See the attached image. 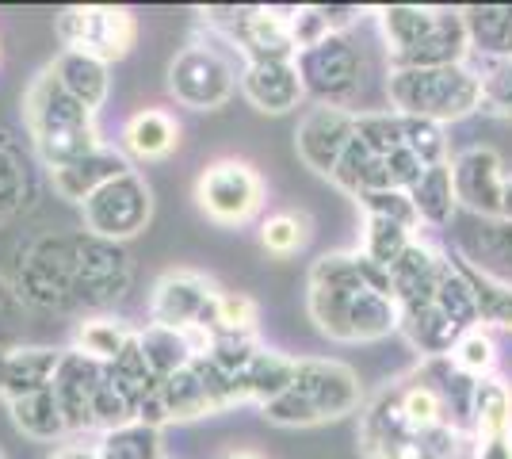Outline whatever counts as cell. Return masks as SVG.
<instances>
[{"instance_id":"obj_1","label":"cell","mask_w":512,"mask_h":459,"mask_svg":"<svg viewBox=\"0 0 512 459\" xmlns=\"http://www.w3.org/2000/svg\"><path fill=\"white\" fill-rule=\"evenodd\" d=\"M306 310L321 337L337 345H375L398 333L402 314L390 268L356 253H325L306 272Z\"/></svg>"},{"instance_id":"obj_2","label":"cell","mask_w":512,"mask_h":459,"mask_svg":"<svg viewBox=\"0 0 512 459\" xmlns=\"http://www.w3.org/2000/svg\"><path fill=\"white\" fill-rule=\"evenodd\" d=\"M363 406L360 375L344 360H321V356H302L295 368V383L260 406L264 421L279 429H310V425H329L341 417L356 414Z\"/></svg>"},{"instance_id":"obj_3","label":"cell","mask_w":512,"mask_h":459,"mask_svg":"<svg viewBox=\"0 0 512 459\" xmlns=\"http://www.w3.org/2000/svg\"><path fill=\"white\" fill-rule=\"evenodd\" d=\"M386 96H390V111L444 127L478 111L482 81H478L474 62L440 69H390Z\"/></svg>"},{"instance_id":"obj_4","label":"cell","mask_w":512,"mask_h":459,"mask_svg":"<svg viewBox=\"0 0 512 459\" xmlns=\"http://www.w3.org/2000/svg\"><path fill=\"white\" fill-rule=\"evenodd\" d=\"M360 452L363 459H451L459 448V433H421L413 429L398 406L394 383H386L371 394V402L360 410Z\"/></svg>"},{"instance_id":"obj_5","label":"cell","mask_w":512,"mask_h":459,"mask_svg":"<svg viewBox=\"0 0 512 459\" xmlns=\"http://www.w3.org/2000/svg\"><path fill=\"white\" fill-rule=\"evenodd\" d=\"M218 295H222V287L214 284L211 276H203L195 268H172L153 284L150 326L188 333L195 356H199L218 333Z\"/></svg>"},{"instance_id":"obj_6","label":"cell","mask_w":512,"mask_h":459,"mask_svg":"<svg viewBox=\"0 0 512 459\" xmlns=\"http://www.w3.org/2000/svg\"><path fill=\"white\" fill-rule=\"evenodd\" d=\"M134 284V261L127 245L104 241L88 230H73V299L77 310L104 314L107 306L123 303Z\"/></svg>"},{"instance_id":"obj_7","label":"cell","mask_w":512,"mask_h":459,"mask_svg":"<svg viewBox=\"0 0 512 459\" xmlns=\"http://www.w3.org/2000/svg\"><path fill=\"white\" fill-rule=\"evenodd\" d=\"M54 35L62 50H81L115 66L138 43V16L115 4H73L54 16Z\"/></svg>"},{"instance_id":"obj_8","label":"cell","mask_w":512,"mask_h":459,"mask_svg":"<svg viewBox=\"0 0 512 459\" xmlns=\"http://www.w3.org/2000/svg\"><path fill=\"white\" fill-rule=\"evenodd\" d=\"M195 207L214 226H249L264 207V180L241 157H218L195 176Z\"/></svg>"},{"instance_id":"obj_9","label":"cell","mask_w":512,"mask_h":459,"mask_svg":"<svg viewBox=\"0 0 512 459\" xmlns=\"http://www.w3.org/2000/svg\"><path fill=\"white\" fill-rule=\"evenodd\" d=\"M302 92L318 100V108H344L363 88V54L352 35H329L310 50L295 54Z\"/></svg>"},{"instance_id":"obj_10","label":"cell","mask_w":512,"mask_h":459,"mask_svg":"<svg viewBox=\"0 0 512 459\" xmlns=\"http://www.w3.org/2000/svg\"><path fill=\"white\" fill-rule=\"evenodd\" d=\"M234 58L222 54L211 43H188L169 62V92L180 108L192 111H218L234 100L237 92Z\"/></svg>"},{"instance_id":"obj_11","label":"cell","mask_w":512,"mask_h":459,"mask_svg":"<svg viewBox=\"0 0 512 459\" xmlns=\"http://www.w3.org/2000/svg\"><path fill=\"white\" fill-rule=\"evenodd\" d=\"M16 291L27 306L39 310H77L73 299V230L39 234L23 249Z\"/></svg>"},{"instance_id":"obj_12","label":"cell","mask_w":512,"mask_h":459,"mask_svg":"<svg viewBox=\"0 0 512 459\" xmlns=\"http://www.w3.org/2000/svg\"><path fill=\"white\" fill-rule=\"evenodd\" d=\"M161 406L169 421H199L245 406V398L234 375H226L211 356L199 352L188 368H180L161 383Z\"/></svg>"},{"instance_id":"obj_13","label":"cell","mask_w":512,"mask_h":459,"mask_svg":"<svg viewBox=\"0 0 512 459\" xmlns=\"http://www.w3.org/2000/svg\"><path fill=\"white\" fill-rule=\"evenodd\" d=\"M153 219V192L146 184V176L138 169H130L127 176L104 184L92 199L81 203V222L88 234L115 245H127L130 238H138Z\"/></svg>"},{"instance_id":"obj_14","label":"cell","mask_w":512,"mask_h":459,"mask_svg":"<svg viewBox=\"0 0 512 459\" xmlns=\"http://www.w3.org/2000/svg\"><path fill=\"white\" fill-rule=\"evenodd\" d=\"M211 27H218L245 62H291L299 50L283 8H207Z\"/></svg>"},{"instance_id":"obj_15","label":"cell","mask_w":512,"mask_h":459,"mask_svg":"<svg viewBox=\"0 0 512 459\" xmlns=\"http://www.w3.org/2000/svg\"><path fill=\"white\" fill-rule=\"evenodd\" d=\"M23 127H27L31 142H39V138H50V134L96 127V111L77 104L62 88V81L50 73V66H43L31 77L27 92H23Z\"/></svg>"},{"instance_id":"obj_16","label":"cell","mask_w":512,"mask_h":459,"mask_svg":"<svg viewBox=\"0 0 512 459\" xmlns=\"http://www.w3.org/2000/svg\"><path fill=\"white\" fill-rule=\"evenodd\" d=\"M451 184L459 207L482 222H501V192H505V165L490 146H470L451 157Z\"/></svg>"},{"instance_id":"obj_17","label":"cell","mask_w":512,"mask_h":459,"mask_svg":"<svg viewBox=\"0 0 512 459\" xmlns=\"http://www.w3.org/2000/svg\"><path fill=\"white\" fill-rule=\"evenodd\" d=\"M356 134V111L344 108H310L295 131V153L310 173L333 180L344 150Z\"/></svg>"},{"instance_id":"obj_18","label":"cell","mask_w":512,"mask_h":459,"mask_svg":"<svg viewBox=\"0 0 512 459\" xmlns=\"http://www.w3.org/2000/svg\"><path fill=\"white\" fill-rule=\"evenodd\" d=\"M100 375H104V364L88 360V356H81L77 349H62V364H58V372H54V387H50V391H54L58 406H62V417H65V425H69V437L96 429V417H92V391H96Z\"/></svg>"},{"instance_id":"obj_19","label":"cell","mask_w":512,"mask_h":459,"mask_svg":"<svg viewBox=\"0 0 512 459\" xmlns=\"http://www.w3.org/2000/svg\"><path fill=\"white\" fill-rule=\"evenodd\" d=\"M237 88L260 115H287L306 100L295 58L291 62H245Z\"/></svg>"},{"instance_id":"obj_20","label":"cell","mask_w":512,"mask_h":459,"mask_svg":"<svg viewBox=\"0 0 512 459\" xmlns=\"http://www.w3.org/2000/svg\"><path fill=\"white\" fill-rule=\"evenodd\" d=\"M127 173H130V161L123 157V150H119V146H100V150L81 157V161L46 173V180H50L54 196L81 207V203L96 196L104 184H111V180H119V176H127Z\"/></svg>"},{"instance_id":"obj_21","label":"cell","mask_w":512,"mask_h":459,"mask_svg":"<svg viewBox=\"0 0 512 459\" xmlns=\"http://www.w3.org/2000/svg\"><path fill=\"white\" fill-rule=\"evenodd\" d=\"M62 364V349L50 345H12L0 364V402H16L27 394H39L54 387V372Z\"/></svg>"},{"instance_id":"obj_22","label":"cell","mask_w":512,"mask_h":459,"mask_svg":"<svg viewBox=\"0 0 512 459\" xmlns=\"http://www.w3.org/2000/svg\"><path fill=\"white\" fill-rule=\"evenodd\" d=\"M444 264H448V253L432 249V245L421 238L413 241L406 253L390 264V291H394V299H398V310L432 303Z\"/></svg>"},{"instance_id":"obj_23","label":"cell","mask_w":512,"mask_h":459,"mask_svg":"<svg viewBox=\"0 0 512 459\" xmlns=\"http://www.w3.org/2000/svg\"><path fill=\"white\" fill-rule=\"evenodd\" d=\"M375 20H379L386 58L394 69L432 35V27L440 23V8L436 4H383V8H375Z\"/></svg>"},{"instance_id":"obj_24","label":"cell","mask_w":512,"mask_h":459,"mask_svg":"<svg viewBox=\"0 0 512 459\" xmlns=\"http://www.w3.org/2000/svg\"><path fill=\"white\" fill-rule=\"evenodd\" d=\"M180 146V123L165 108L134 111L123 131H119V150L127 161H165Z\"/></svg>"},{"instance_id":"obj_25","label":"cell","mask_w":512,"mask_h":459,"mask_svg":"<svg viewBox=\"0 0 512 459\" xmlns=\"http://www.w3.org/2000/svg\"><path fill=\"white\" fill-rule=\"evenodd\" d=\"M50 73L62 81V88L85 104L88 111H100L111 96V66L92 58V54H81V50H58L54 62H50Z\"/></svg>"},{"instance_id":"obj_26","label":"cell","mask_w":512,"mask_h":459,"mask_svg":"<svg viewBox=\"0 0 512 459\" xmlns=\"http://www.w3.org/2000/svg\"><path fill=\"white\" fill-rule=\"evenodd\" d=\"M35 203V165L12 131L0 127V222Z\"/></svg>"},{"instance_id":"obj_27","label":"cell","mask_w":512,"mask_h":459,"mask_svg":"<svg viewBox=\"0 0 512 459\" xmlns=\"http://www.w3.org/2000/svg\"><path fill=\"white\" fill-rule=\"evenodd\" d=\"M463 23L478 62H512V4H470Z\"/></svg>"},{"instance_id":"obj_28","label":"cell","mask_w":512,"mask_h":459,"mask_svg":"<svg viewBox=\"0 0 512 459\" xmlns=\"http://www.w3.org/2000/svg\"><path fill=\"white\" fill-rule=\"evenodd\" d=\"M398 314H402L398 333H402L425 360L448 356V352L455 349V341L463 337V329L455 326L448 314L436 306V299H432V303H421V306H406V310H398Z\"/></svg>"},{"instance_id":"obj_29","label":"cell","mask_w":512,"mask_h":459,"mask_svg":"<svg viewBox=\"0 0 512 459\" xmlns=\"http://www.w3.org/2000/svg\"><path fill=\"white\" fill-rule=\"evenodd\" d=\"M295 368H299V356H283V352L260 345L256 356L249 360V368L237 379V387L245 394V402L268 406L272 398H279V394L295 383Z\"/></svg>"},{"instance_id":"obj_30","label":"cell","mask_w":512,"mask_h":459,"mask_svg":"<svg viewBox=\"0 0 512 459\" xmlns=\"http://www.w3.org/2000/svg\"><path fill=\"white\" fill-rule=\"evenodd\" d=\"M459 257L493 280L512 284V222H482L474 234L463 238Z\"/></svg>"},{"instance_id":"obj_31","label":"cell","mask_w":512,"mask_h":459,"mask_svg":"<svg viewBox=\"0 0 512 459\" xmlns=\"http://www.w3.org/2000/svg\"><path fill=\"white\" fill-rule=\"evenodd\" d=\"M409 199L417 207V219L421 226L432 230H448L455 211H459V199H455V184H451V161L448 165H432L421 173V180L409 188Z\"/></svg>"},{"instance_id":"obj_32","label":"cell","mask_w":512,"mask_h":459,"mask_svg":"<svg viewBox=\"0 0 512 459\" xmlns=\"http://www.w3.org/2000/svg\"><path fill=\"white\" fill-rule=\"evenodd\" d=\"M134 337H138V329H130L127 322H119L111 314H88L73 329V345L69 349H77L81 356L96 360V364H115V356L127 349Z\"/></svg>"},{"instance_id":"obj_33","label":"cell","mask_w":512,"mask_h":459,"mask_svg":"<svg viewBox=\"0 0 512 459\" xmlns=\"http://www.w3.org/2000/svg\"><path fill=\"white\" fill-rule=\"evenodd\" d=\"M470 437H512V387L505 379L490 375L474 383Z\"/></svg>"},{"instance_id":"obj_34","label":"cell","mask_w":512,"mask_h":459,"mask_svg":"<svg viewBox=\"0 0 512 459\" xmlns=\"http://www.w3.org/2000/svg\"><path fill=\"white\" fill-rule=\"evenodd\" d=\"M8 417H12V425L20 429L23 437L43 440V444H54V440L69 437V425H65L62 406H58L54 391H39V394H27V398L8 402Z\"/></svg>"},{"instance_id":"obj_35","label":"cell","mask_w":512,"mask_h":459,"mask_svg":"<svg viewBox=\"0 0 512 459\" xmlns=\"http://www.w3.org/2000/svg\"><path fill=\"white\" fill-rule=\"evenodd\" d=\"M138 345L146 352L157 383H165L169 375H176L180 368H188L195 360V349H192V341H188V333H176V329H165V326L138 329Z\"/></svg>"},{"instance_id":"obj_36","label":"cell","mask_w":512,"mask_h":459,"mask_svg":"<svg viewBox=\"0 0 512 459\" xmlns=\"http://www.w3.org/2000/svg\"><path fill=\"white\" fill-rule=\"evenodd\" d=\"M436 306L448 314L455 326L463 329H478L482 326V314H478V295H474V287H470L467 272H463V264L451 261L444 264V272H440V284H436Z\"/></svg>"},{"instance_id":"obj_37","label":"cell","mask_w":512,"mask_h":459,"mask_svg":"<svg viewBox=\"0 0 512 459\" xmlns=\"http://www.w3.org/2000/svg\"><path fill=\"white\" fill-rule=\"evenodd\" d=\"M314 238V219L299 211V207H287V211H276V215H268V219L260 222V245L279 257V261H287V257H299L302 249L310 245Z\"/></svg>"},{"instance_id":"obj_38","label":"cell","mask_w":512,"mask_h":459,"mask_svg":"<svg viewBox=\"0 0 512 459\" xmlns=\"http://www.w3.org/2000/svg\"><path fill=\"white\" fill-rule=\"evenodd\" d=\"M161 429H153L146 421H127L119 429H107L96 440V456L100 459H165L161 452Z\"/></svg>"},{"instance_id":"obj_39","label":"cell","mask_w":512,"mask_h":459,"mask_svg":"<svg viewBox=\"0 0 512 459\" xmlns=\"http://www.w3.org/2000/svg\"><path fill=\"white\" fill-rule=\"evenodd\" d=\"M413 241H417V234L406 230V226H398V222H390V219H371V215H363L360 253L367 261L379 264V268H390Z\"/></svg>"},{"instance_id":"obj_40","label":"cell","mask_w":512,"mask_h":459,"mask_svg":"<svg viewBox=\"0 0 512 459\" xmlns=\"http://www.w3.org/2000/svg\"><path fill=\"white\" fill-rule=\"evenodd\" d=\"M448 360L467 375V379L482 383V379H490V375L497 372V345H493V337L482 326L467 329V333L455 341V349L448 352Z\"/></svg>"},{"instance_id":"obj_41","label":"cell","mask_w":512,"mask_h":459,"mask_svg":"<svg viewBox=\"0 0 512 459\" xmlns=\"http://www.w3.org/2000/svg\"><path fill=\"white\" fill-rule=\"evenodd\" d=\"M394 115H398V111H394ZM402 146H406L425 169L448 165L451 161L448 134H444L440 123H428V119H409V115H402Z\"/></svg>"},{"instance_id":"obj_42","label":"cell","mask_w":512,"mask_h":459,"mask_svg":"<svg viewBox=\"0 0 512 459\" xmlns=\"http://www.w3.org/2000/svg\"><path fill=\"white\" fill-rule=\"evenodd\" d=\"M478 81H482V96H478V111L490 119H512V62H474Z\"/></svg>"},{"instance_id":"obj_43","label":"cell","mask_w":512,"mask_h":459,"mask_svg":"<svg viewBox=\"0 0 512 459\" xmlns=\"http://www.w3.org/2000/svg\"><path fill=\"white\" fill-rule=\"evenodd\" d=\"M356 138L375 157H390L394 150H402V115H394V111H363V115H356Z\"/></svg>"},{"instance_id":"obj_44","label":"cell","mask_w":512,"mask_h":459,"mask_svg":"<svg viewBox=\"0 0 512 459\" xmlns=\"http://www.w3.org/2000/svg\"><path fill=\"white\" fill-rule=\"evenodd\" d=\"M356 203L363 207V215H371V219H390V222H398V226H406V230H413V234L421 230V219H417V207H413L409 192L375 188V192L356 196Z\"/></svg>"},{"instance_id":"obj_45","label":"cell","mask_w":512,"mask_h":459,"mask_svg":"<svg viewBox=\"0 0 512 459\" xmlns=\"http://www.w3.org/2000/svg\"><path fill=\"white\" fill-rule=\"evenodd\" d=\"M218 333H234V337H256V303L241 291L218 295ZM214 333V337H218Z\"/></svg>"},{"instance_id":"obj_46","label":"cell","mask_w":512,"mask_h":459,"mask_svg":"<svg viewBox=\"0 0 512 459\" xmlns=\"http://www.w3.org/2000/svg\"><path fill=\"white\" fill-rule=\"evenodd\" d=\"M287 12V27H291V43L295 50H310V46H318L321 39H329L333 31H329V23L321 16L318 4H302V8H283Z\"/></svg>"},{"instance_id":"obj_47","label":"cell","mask_w":512,"mask_h":459,"mask_svg":"<svg viewBox=\"0 0 512 459\" xmlns=\"http://www.w3.org/2000/svg\"><path fill=\"white\" fill-rule=\"evenodd\" d=\"M23 306H27V303L20 299L16 284L0 276V349H12L8 341H12V333H16V326H20Z\"/></svg>"},{"instance_id":"obj_48","label":"cell","mask_w":512,"mask_h":459,"mask_svg":"<svg viewBox=\"0 0 512 459\" xmlns=\"http://www.w3.org/2000/svg\"><path fill=\"white\" fill-rule=\"evenodd\" d=\"M318 8H321V16H325V23H329V31H333V35H348V31H352V23L363 16L356 4H318Z\"/></svg>"},{"instance_id":"obj_49","label":"cell","mask_w":512,"mask_h":459,"mask_svg":"<svg viewBox=\"0 0 512 459\" xmlns=\"http://www.w3.org/2000/svg\"><path fill=\"white\" fill-rule=\"evenodd\" d=\"M474 459H512V437H474Z\"/></svg>"},{"instance_id":"obj_50","label":"cell","mask_w":512,"mask_h":459,"mask_svg":"<svg viewBox=\"0 0 512 459\" xmlns=\"http://www.w3.org/2000/svg\"><path fill=\"white\" fill-rule=\"evenodd\" d=\"M54 459H100L96 456V448H88V444H65L54 452Z\"/></svg>"},{"instance_id":"obj_51","label":"cell","mask_w":512,"mask_h":459,"mask_svg":"<svg viewBox=\"0 0 512 459\" xmlns=\"http://www.w3.org/2000/svg\"><path fill=\"white\" fill-rule=\"evenodd\" d=\"M501 222H512V176H505V192H501Z\"/></svg>"},{"instance_id":"obj_52","label":"cell","mask_w":512,"mask_h":459,"mask_svg":"<svg viewBox=\"0 0 512 459\" xmlns=\"http://www.w3.org/2000/svg\"><path fill=\"white\" fill-rule=\"evenodd\" d=\"M222 459H264V456H256V452H249V448H230Z\"/></svg>"},{"instance_id":"obj_53","label":"cell","mask_w":512,"mask_h":459,"mask_svg":"<svg viewBox=\"0 0 512 459\" xmlns=\"http://www.w3.org/2000/svg\"><path fill=\"white\" fill-rule=\"evenodd\" d=\"M4 352H8V349H0V364H4Z\"/></svg>"},{"instance_id":"obj_54","label":"cell","mask_w":512,"mask_h":459,"mask_svg":"<svg viewBox=\"0 0 512 459\" xmlns=\"http://www.w3.org/2000/svg\"><path fill=\"white\" fill-rule=\"evenodd\" d=\"M0 459H4V452H0Z\"/></svg>"}]
</instances>
